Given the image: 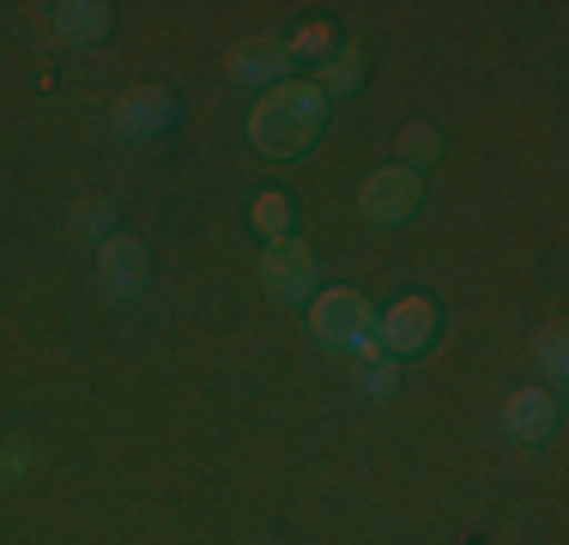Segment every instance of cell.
<instances>
[{"label": "cell", "instance_id": "1", "mask_svg": "<svg viewBox=\"0 0 569 545\" xmlns=\"http://www.w3.org/2000/svg\"><path fill=\"white\" fill-rule=\"evenodd\" d=\"M321 128H328V98H321L303 73L279 79V86L261 91L249 109V146L273 164H297L321 140Z\"/></svg>", "mask_w": 569, "mask_h": 545}, {"label": "cell", "instance_id": "2", "mask_svg": "<svg viewBox=\"0 0 569 545\" xmlns=\"http://www.w3.org/2000/svg\"><path fill=\"white\" fill-rule=\"evenodd\" d=\"M303 309H309V339L321 351H333V358H351L363 339H376V304L363 291H351V285H328Z\"/></svg>", "mask_w": 569, "mask_h": 545}, {"label": "cell", "instance_id": "3", "mask_svg": "<svg viewBox=\"0 0 569 545\" xmlns=\"http://www.w3.org/2000/svg\"><path fill=\"white\" fill-rule=\"evenodd\" d=\"M437 339H442V304L425 291H406L376 316V346L395 364H412V358H425V351H437Z\"/></svg>", "mask_w": 569, "mask_h": 545}, {"label": "cell", "instance_id": "4", "mask_svg": "<svg viewBox=\"0 0 569 545\" xmlns=\"http://www.w3.org/2000/svg\"><path fill=\"white\" fill-rule=\"evenodd\" d=\"M418 207H425V176L406 170V164H382V170H370L363 188H358V212L370 218V225H382V230L406 225Z\"/></svg>", "mask_w": 569, "mask_h": 545}, {"label": "cell", "instance_id": "5", "mask_svg": "<svg viewBox=\"0 0 569 545\" xmlns=\"http://www.w3.org/2000/svg\"><path fill=\"white\" fill-rule=\"evenodd\" d=\"M261 291L273 304H309L321 291V267H316V249L303 237H284V242H267L261 249Z\"/></svg>", "mask_w": 569, "mask_h": 545}, {"label": "cell", "instance_id": "6", "mask_svg": "<svg viewBox=\"0 0 569 545\" xmlns=\"http://www.w3.org/2000/svg\"><path fill=\"white\" fill-rule=\"evenodd\" d=\"M176 116H182V109H176V98H170L164 86H128L110 103V128L128 146H146V140H158V133H170Z\"/></svg>", "mask_w": 569, "mask_h": 545}, {"label": "cell", "instance_id": "7", "mask_svg": "<svg viewBox=\"0 0 569 545\" xmlns=\"http://www.w3.org/2000/svg\"><path fill=\"white\" fill-rule=\"evenodd\" d=\"M98 279L103 291L116 297V304H128V297H140L146 285H152V249H146L140 237H103L98 242Z\"/></svg>", "mask_w": 569, "mask_h": 545}, {"label": "cell", "instance_id": "8", "mask_svg": "<svg viewBox=\"0 0 569 545\" xmlns=\"http://www.w3.org/2000/svg\"><path fill=\"white\" fill-rule=\"evenodd\" d=\"M224 79L230 86H249V91H273L279 79H291L284 43L279 37H242V43L224 54Z\"/></svg>", "mask_w": 569, "mask_h": 545}, {"label": "cell", "instance_id": "9", "mask_svg": "<svg viewBox=\"0 0 569 545\" xmlns=\"http://www.w3.org/2000/svg\"><path fill=\"white\" fill-rule=\"evenodd\" d=\"M558 430V394L551 388H515L503 400V436L521 448H539Z\"/></svg>", "mask_w": 569, "mask_h": 545}, {"label": "cell", "instance_id": "10", "mask_svg": "<svg viewBox=\"0 0 569 545\" xmlns=\"http://www.w3.org/2000/svg\"><path fill=\"white\" fill-rule=\"evenodd\" d=\"M110 24H116V7H103V0H61V7H49V31L67 49H98L110 37Z\"/></svg>", "mask_w": 569, "mask_h": 545}, {"label": "cell", "instance_id": "11", "mask_svg": "<svg viewBox=\"0 0 569 545\" xmlns=\"http://www.w3.org/2000/svg\"><path fill=\"white\" fill-rule=\"evenodd\" d=\"M351 382H358L363 400H395V394H400V364L388 358L376 339H363V346L351 351Z\"/></svg>", "mask_w": 569, "mask_h": 545}, {"label": "cell", "instance_id": "12", "mask_svg": "<svg viewBox=\"0 0 569 545\" xmlns=\"http://www.w3.org/2000/svg\"><path fill=\"white\" fill-rule=\"evenodd\" d=\"M309 86H316L328 103H333V98H351V91L363 86V49H358V43H340L328 61L316 67V73H309Z\"/></svg>", "mask_w": 569, "mask_h": 545}, {"label": "cell", "instance_id": "13", "mask_svg": "<svg viewBox=\"0 0 569 545\" xmlns=\"http://www.w3.org/2000/svg\"><path fill=\"white\" fill-rule=\"evenodd\" d=\"M249 225L261 230L267 242L297 237V200L284 195V188H261V195H254V207H249Z\"/></svg>", "mask_w": 569, "mask_h": 545}, {"label": "cell", "instance_id": "14", "mask_svg": "<svg viewBox=\"0 0 569 545\" xmlns=\"http://www.w3.org/2000/svg\"><path fill=\"white\" fill-rule=\"evenodd\" d=\"M284 43V61H291V73H297V61H309V67H321L333 49H340V31H333L328 19H309V24H297L291 37H279Z\"/></svg>", "mask_w": 569, "mask_h": 545}, {"label": "cell", "instance_id": "15", "mask_svg": "<svg viewBox=\"0 0 569 545\" xmlns=\"http://www.w3.org/2000/svg\"><path fill=\"white\" fill-rule=\"evenodd\" d=\"M395 158L406 164V170H418V176H425V170H430V164H437V158H442V133H437V128H430V121H412V128H406V133H400V146H395Z\"/></svg>", "mask_w": 569, "mask_h": 545}, {"label": "cell", "instance_id": "16", "mask_svg": "<svg viewBox=\"0 0 569 545\" xmlns=\"http://www.w3.org/2000/svg\"><path fill=\"white\" fill-rule=\"evenodd\" d=\"M73 230H79L86 242H103V237H116V207H110L103 195H86V200L73 207Z\"/></svg>", "mask_w": 569, "mask_h": 545}, {"label": "cell", "instance_id": "17", "mask_svg": "<svg viewBox=\"0 0 569 545\" xmlns=\"http://www.w3.org/2000/svg\"><path fill=\"white\" fill-rule=\"evenodd\" d=\"M539 370H546L551 382H563L569 376V334H563V321H551V327H539Z\"/></svg>", "mask_w": 569, "mask_h": 545}]
</instances>
